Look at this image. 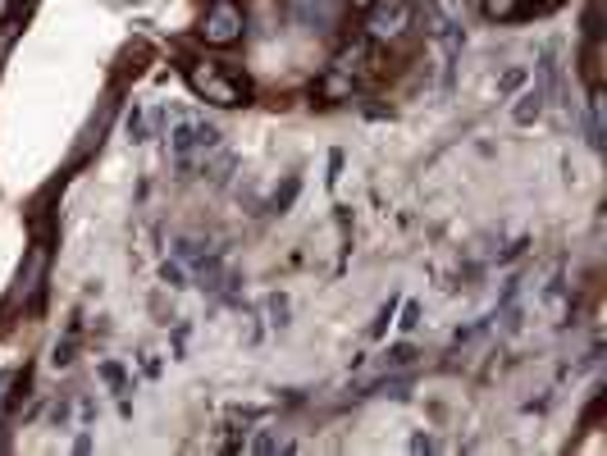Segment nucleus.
Listing matches in <instances>:
<instances>
[{
	"instance_id": "nucleus-7",
	"label": "nucleus",
	"mask_w": 607,
	"mask_h": 456,
	"mask_svg": "<svg viewBox=\"0 0 607 456\" xmlns=\"http://www.w3.org/2000/svg\"><path fill=\"white\" fill-rule=\"evenodd\" d=\"M539 110H543V87H530L511 114H516V124H530V119H539Z\"/></svg>"
},
{
	"instance_id": "nucleus-6",
	"label": "nucleus",
	"mask_w": 607,
	"mask_h": 456,
	"mask_svg": "<svg viewBox=\"0 0 607 456\" xmlns=\"http://www.w3.org/2000/svg\"><path fill=\"white\" fill-rule=\"evenodd\" d=\"M42 279H46V247H37L33 256H27V269L19 274L14 297H19V301H33V297L42 292Z\"/></svg>"
},
{
	"instance_id": "nucleus-3",
	"label": "nucleus",
	"mask_w": 607,
	"mask_h": 456,
	"mask_svg": "<svg viewBox=\"0 0 607 456\" xmlns=\"http://www.w3.org/2000/svg\"><path fill=\"white\" fill-rule=\"evenodd\" d=\"M411 27V0H375L366 10V33L375 42H398Z\"/></svg>"
},
{
	"instance_id": "nucleus-9",
	"label": "nucleus",
	"mask_w": 607,
	"mask_h": 456,
	"mask_svg": "<svg viewBox=\"0 0 607 456\" xmlns=\"http://www.w3.org/2000/svg\"><path fill=\"white\" fill-rule=\"evenodd\" d=\"M489 14L494 19H511V14H521V5H516V0H489Z\"/></svg>"
},
{
	"instance_id": "nucleus-1",
	"label": "nucleus",
	"mask_w": 607,
	"mask_h": 456,
	"mask_svg": "<svg viewBox=\"0 0 607 456\" xmlns=\"http://www.w3.org/2000/svg\"><path fill=\"white\" fill-rule=\"evenodd\" d=\"M242 27H247V19H242L238 0H210V10L201 19V37L210 46H233L242 37Z\"/></svg>"
},
{
	"instance_id": "nucleus-8",
	"label": "nucleus",
	"mask_w": 607,
	"mask_h": 456,
	"mask_svg": "<svg viewBox=\"0 0 607 456\" xmlns=\"http://www.w3.org/2000/svg\"><path fill=\"white\" fill-rule=\"evenodd\" d=\"M252 447H256V452H284V447H288V438L265 430V434H256V443H252Z\"/></svg>"
},
{
	"instance_id": "nucleus-4",
	"label": "nucleus",
	"mask_w": 607,
	"mask_h": 456,
	"mask_svg": "<svg viewBox=\"0 0 607 456\" xmlns=\"http://www.w3.org/2000/svg\"><path fill=\"white\" fill-rule=\"evenodd\" d=\"M188 82H192V91L197 97H206V101H216V105H242V97H247V87H242L238 78H229L224 69H216V65H197V69H188Z\"/></svg>"
},
{
	"instance_id": "nucleus-2",
	"label": "nucleus",
	"mask_w": 607,
	"mask_h": 456,
	"mask_svg": "<svg viewBox=\"0 0 607 456\" xmlns=\"http://www.w3.org/2000/svg\"><path fill=\"white\" fill-rule=\"evenodd\" d=\"M169 146H174V156L188 165L192 156H210V151L220 146V129L201 124V119H178L169 129Z\"/></svg>"
},
{
	"instance_id": "nucleus-5",
	"label": "nucleus",
	"mask_w": 607,
	"mask_h": 456,
	"mask_svg": "<svg viewBox=\"0 0 607 456\" xmlns=\"http://www.w3.org/2000/svg\"><path fill=\"white\" fill-rule=\"evenodd\" d=\"M297 19L316 33H329V23L339 19V0H297Z\"/></svg>"
}]
</instances>
